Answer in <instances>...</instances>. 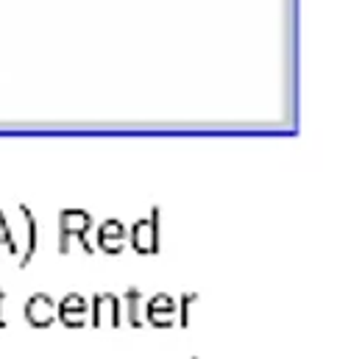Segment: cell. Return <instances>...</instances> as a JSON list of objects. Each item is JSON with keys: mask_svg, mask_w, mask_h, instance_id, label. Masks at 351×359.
Instances as JSON below:
<instances>
[{"mask_svg": "<svg viewBox=\"0 0 351 359\" xmlns=\"http://www.w3.org/2000/svg\"><path fill=\"white\" fill-rule=\"evenodd\" d=\"M120 304H123V323H128L131 329H140L143 326V290L140 287H128L126 292H123V298H120Z\"/></svg>", "mask_w": 351, "mask_h": 359, "instance_id": "9c48e42d", "label": "cell"}, {"mask_svg": "<svg viewBox=\"0 0 351 359\" xmlns=\"http://www.w3.org/2000/svg\"><path fill=\"white\" fill-rule=\"evenodd\" d=\"M145 320L154 326V329H171L178 323V309H176V301L168 292H159L148 301L145 306Z\"/></svg>", "mask_w": 351, "mask_h": 359, "instance_id": "8992f818", "label": "cell"}, {"mask_svg": "<svg viewBox=\"0 0 351 359\" xmlns=\"http://www.w3.org/2000/svg\"><path fill=\"white\" fill-rule=\"evenodd\" d=\"M198 301V292H184L181 295V306H176L178 309V320H181V326L187 329L190 326V306Z\"/></svg>", "mask_w": 351, "mask_h": 359, "instance_id": "8fae6325", "label": "cell"}, {"mask_svg": "<svg viewBox=\"0 0 351 359\" xmlns=\"http://www.w3.org/2000/svg\"><path fill=\"white\" fill-rule=\"evenodd\" d=\"M22 318L28 326L34 329H48L56 323V301L51 292H34L25 306H22Z\"/></svg>", "mask_w": 351, "mask_h": 359, "instance_id": "277c9868", "label": "cell"}, {"mask_svg": "<svg viewBox=\"0 0 351 359\" xmlns=\"http://www.w3.org/2000/svg\"><path fill=\"white\" fill-rule=\"evenodd\" d=\"M192 359H198V357H192Z\"/></svg>", "mask_w": 351, "mask_h": 359, "instance_id": "4fadbf2b", "label": "cell"}, {"mask_svg": "<svg viewBox=\"0 0 351 359\" xmlns=\"http://www.w3.org/2000/svg\"><path fill=\"white\" fill-rule=\"evenodd\" d=\"M126 240H128V229H126L117 217H109V220H103V223L98 226V248H100L103 254H109V257L123 254Z\"/></svg>", "mask_w": 351, "mask_h": 359, "instance_id": "52a82bcc", "label": "cell"}, {"mask_svg": "<svg viewBox=\"0 0 351 359\" xmlns=\"http://www.w3.org/2000/svg\"><path fill=\"white\" fill-rule=\"evenodd\" d=\"M20 215H22V220H25V231H28V245H25V251L20 254V270H25L31 265V259L37 257V243H39V223H37V217H34V212L25 206V203H20Z\"/></svg>", "mask_w": 351, "mask_h": 359, "instance_id": "ba28073f", "label": "cell"}, {"mask_svg": "<svg viewBox=\"0 0 351 359\" xmlns=\"http://www.w3.org/2000/svg\"><path fill=\"white\" fill-rule=\"evenodd\" d=\"M3 301H6V290L0 287V329H6V318H3Z\"/></svg>", "mask_w": 351, "mask_h": 359, "instance_id": "7c38bea8", "label": "cell"}, {"mask_svg": "<svg viewBox=\"0 0 351 359\" xmlns=\"http://www.w3.org/2000/svg\"><path fill=\"white\" fill-rule=\"evenodd\" d=\"M56 320L67 329H84L89 323V304L84 295L70 292L56 304Z\"/></svg>", "mask_w": 351, "mask_h": 359, "instance_id": "5b68a950", "label": "cell"}, {"mask_svg": "<svg viewBox=\"0 0 351 359\" xmlns=\"http://www.w3.org/2000/svg\"><path fill=\"white\" fill-rule=\"evenodd\" d=\"M89 323L95 329H120L123 326V304L120 295L114 292H95L92 295V306H89Z\"/></svg>", "mask_w": 351, "mask_h": 359, "instance_id": "3957f363", "label": "cell"}, {"mask_svg": "<svg viewBox=\"0 0 351 359\" xmlns=\"http://www.w3.org/2000/svg\"><path fill=\"white\" fill-rule=\"evenodd\" d=\"M159 220H162V212H159V206H154L148 217L137 220V223L128 229L126 245H128L131 251L143 254V257L159 254V248H162V245H159Z\"/></svg>", "mask_w": 351, "mask_h": 359, "instance_id": "7a4b0ae2", "label": "cell"}, {"mask_svg": "<svg viewBox=\"0 0 351 359\" xmlns=\"http://www.w3.org/2000/svg\"><path fill=\"white\" fill-rule=\"evenodd\" d=\"M0 245H6V251L8 254H20V245L14 243V234H11V229H8V220H6V215L0 212Z\"/></svg>", "mask_w": 351, "mask_h": 359, "instance_id": "30bf717a", "label": "cell"}, {"mask_svg": "<svg viewBox=\"0 0 351 359\" xmlns=\"http://www.w3.org/2000/svg\"><path fill=\"white\" fill-rule=\"evenodd\" d=\"M92 223L95 220L87 209H62L59 212V254L62 257L70 254V240H76L84 254H95V245L89 243Z\"/></svg>", "mask_w": 351, "mask_h": 359, "instance_id": "6da1fadb", "label": "cell"}]
</instances>
